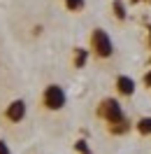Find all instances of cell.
Segmentation results:
<instances>
[{
	"instance_id": "obj_1",
	"label": "cell",
	"mask_w": 151,
	"mask_h": 154,
	"mask_svg": "<svg viewBox=\"0 0 151 154\" xmlns=\"http://www.w3.org/2000/svg\"><path fill=\"white\" fill-rule=\"evenodd\" d=\"M98 117L102 119V122H107V126H114V124H121V122H126L128 117H126V112H123V105L116 100V98H102L100 103H98Z\"/></svg>"
},
{
	"instance_id": "obj_2",
	"label": "cell",
	"mask_w": 151,
	"mask_h": 154,
	"mask_svg": "<svg viewBox=\"0 0 151 154\" xmlns=\"http://www.w3.org/2000/svg\"><path fill=\"white\" fill-rule=\"evenodd\" d=\"M91 49L95 51L98 58H109L114 54V42L102 28H95L91 33Z\"/></svg>"
},
{
	"instance_id": "obj_3",
	"label": "cell",
	"mask_w": 151,
	"mask_h": 154,
	"mask_svg": "<svg viewBox=\"0 0 151 154\" xmlns=\"http://www.w3.org/2000/svg\"><path fill=\"white\" fill-rule=\"evenodd\" d=\"M65 100H67L65 91H63V87H58V84H49V87L44 89V94H42V103H44V107L51 110V112L63 110Z\"/></svg>"
},
{
	"instance_id": "obj_4",
	"label": "cell",
	"mask_w": 151,
	"mask_h": 154,
	"mask_svg": "<svg viewBox=\"0 0 151 154\" xmlns=\"http://www.w3.org/2000/svg\"><path fill=\"white\" fill-rule=\"evenodd\" d=\"M26 100H21V98H16V100H12L10 105L5 107V119L7 122H12V124H16V122H23V117H26Z\"/></svg>"
},
{
	"instance_id": "obj_5",
	"label": "cell",
	"mask_w": 151,
	"mask_h": 154,
	"mask_svg": "<svg viewBox=\"0 0 151 154\" xmlns=\"http://www.w3.org/2000/svg\"><path fill=\"white\" fill-rule=\"evenodd\" d=\"M116 91L121 96H132L135 94V82H132L128 75H119L116 77Z\"/></svg>"
},
{
	"instance_id": "obj_6",
	"label": "cell",
	"mask_w": 151,
	"mask_h": 154,
	"mask_svg": "<svg viewBox=\"0 0 151 154\" xmlns=\"http://www.w3.org/2000/svg\"><path fill=\"white\" fill-rule=\"evenodd\" d=\"M86 61H88V49L77 47V49H75V68H84Z\"/></svg>"
},
{
	"instance_id": "obj_7",
	"label": "cell",
	"mask_w": 151,
	"mask_h": 154,
	"mask_svg": "<svg viewBox=\"0 0 151 154\" xmlns=\"http://www.w3.org/2000/svg\"><path fill=\"white\" fill-rule=\"evenodd\" d=\"M135 128H137L140 135H151V117H142L140 122L135 124Z\"/></svg>"
},
{
	"instance_id": "obj_8",
	"label": "cell",
	"mask_w": 151,
	"mask_h": 154,
	"mask_svg": "<svg viewBox=\"0 0 151 154\" xmlns=\"http://www.w3.org/2000/svg\"><path fill=\"white\" fill-rule=\"evenodd\" d=\"M112 10H114V17L119 21H123L126 17H128V12H126V2L123 0H114L112 2Z\"/></svg>"
},
{
	"instance_id": "obj_9",
	"label": "cell",
	"mask_w": 151,
	"mask_h": 154,
	"mask_svg": "<svg viewBox=\"0 0 151 154\" xmlns=\"http://www.w3.org/2000/svg\"><path fill=\"white\" fill-rule=\"evenodd\" d=\"M75 149L79 154H93V152H91V147H88V143H86L84 138H79V140L75 143Z\"/></svg>"
},
{
	"instance_id": "obj_10",
	"label": "cell",
	"mask_w": 151,
	"mask_h": 154,
	"mask_svg": "<svg viewBox=\"0 0 151 154\" xmlns=\"http://www.w3.org/2000/svg\"><path fill=\"white\" fill-rule=\"evenodd\" d=\"M84 5H86L84 0H65V7H67L70 12H79Z\"/></svg>"
},
{
	"instance_id": "obj_11",
	"label": "cell",
	"mask_w": 151,
	"mask_h": 154,
	"mask_svg": "<svg viewBox=\"0 0 151 154\" xmlns=\"http://www.w3.org/2000/svg\"><path fill=\"white\" fill-rule=\"evenodd\" d=\"M0 154H12V149H10V145L5 143V140H0Z\"/></svg>"
},
{
	"instance_id": "obj_12",
	"label": "cell",
	"mask_w": 151,
	"mask_h": 154,
	"mask_svg": "<svg viewBox=\"0 0 151 154\" xmlns=\"http://www.w3.org/2000/svg\"><path fill=\"white\" fill-rule=\"evenodd\" d=\"M144 84H147V87H151V72H147V77H144Z\"/></svg>"
},
{
	"instance_id": "obj_13",
	"label": "cell",
	"mask_w": 151,
	"mask_h": 154,
	"mask_svg": "<svg viewBox=\"0 0 151 154\" xmlns=\"http://www.w3.org/2000/svg\"><path fill=\"white\" fill-rule=\"evenodd\" d=\"M149 38H151V26H149Z\"/></svg>"
},
{
	"instance_id": "obj_14",
	"label": "cell",
	"mask_w": 151,
	"mask_h": 154,
	"mask_svg": "<svg viewBox=\"0 0 151 154\" xmlns=\"http://www.w3.org/2000/svg\"><path fill=\"white\" fill-rule=\"evenodd\" d=\"M132 2H140V0H132Z\"/></svg>"
},
{
	"instance_id": "obj_15",
	"label": "cell",
	"mask_w": 151,
	"mask_h": 154,
	"mask_svg": "<svg viewBox=\"0 0 151 154\" xmlns=\"http://www.w3.org/2000/svg\"><path fill=\"white\" fill-rule=\"evenodd\" d=\"M147 2H151V0H147Z\"/></svg>"
}]
</instances>
